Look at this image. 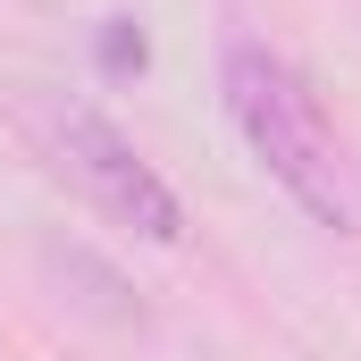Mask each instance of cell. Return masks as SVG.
<instances>
[{
    "label": "cell",
    "instance_id": "1",
    "mask_svg": "<svg viewBox=\"0 0 361 361\" xmlns=\"http://www.w3.org/2000/svg\"><path fill=\"white\" fill-rule=\"evenodd\" d=\"M219 101H227V126L244 135V152L269 169V185L302 219H319L336 235H361V160L328 126L319 92L294 76V59H277L269 42L235 34L219 51Z\"/></svg>",
    "mask_w": 361,
    "mask_h": 361
},
{
    "label": "cell",
    "instance_id": "2",
    "mask_svg": "<svg viewBox=\"0 0 361 361\" xmlns=\"http://www.w3.org/2000/svg\"><path fill=\"white\" fill-rule=\"evenodd\" d=\"M42 152H51V169L76 185L109 227H126V235H143V244H185L177 185L160 177V169L135 152V135H118L101 109L51 101V109H42Z\"/></svg>",
    "mask_w": 361,
    "mask_h": 361
},
{
    "label": "cell",
    "instance_id": "3",
    "mask_svg": "<svg viewBox=\"0 0 361 361\" xmlns=\"http://www.w3.org/2000/svg\"><path fill=\"white\" fill-rule=\"evenodd\" d=\"M101 68H109V76L143 68V34H135V17H109V25H101Z\"/></svg>",
    "mask_w": 361,
    "mask_h": 361
}]
</instances>
